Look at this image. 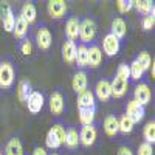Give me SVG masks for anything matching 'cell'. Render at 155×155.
I'll return each instance as SVG.
<instances>
[{
    "mask_svg": "<svg viewBox=\"0 0 155 155\" xmlns=\"http://www.w3.org/2000/svg\"><path fill=\"white\" fill-rule=\"evenodd\" d=\"M135 61L140 64V67L143 68V71H147L152 65V58H150V54L147 53V51H140L138 56L135 58Z\"/></svg>",
    "mask_w": 155,
    "mask_h": 155,
    "instance_id": "d6a6232c",
    "label": "cell"
},
{
    "mask_svg": "<svg viewBox=\"0 0 155 155\" xmlns=\"http://www.w3.org/2000/svg\"><path fill=\"white\" fill-rule=\"evenodd\" d=\"M99 101L102 102H107L110 98H112V87H110V81L109 79H99L96 82V87H95V93H93Z\"/></svg>",
    "mask_w": 155,
    "mask_h": 155,
    "instance_id": "9a60e30c",
    "label": "cell"
},
{
    "mask_svg": "<svg viewBox=\"0 0 155 155\" xmlns=\"http://www.w3.org/2000/svg\"><path fill=\"white\" fill-rule=\"evenodd\" d=\"M64 138H65V126L62 123H56L47 132L45 144L48 149H59L61 146H64Z\"/></svg>",
    "mask_w": 155,
    "mask_h": 155,
    "instance_id": "3957f363",
    "label": "cell"
},
{
    "mask_svg": "<svg viewBox=\"0 0 155 155\" xmlns=\"http://www.w3.org/2000/svg\"><path fill=\"white\" fill-rule=\"evenodd\" d=\"M134 8H137L138 14L141 16H149V14H155L153 9V2H149V0H141V2H134Z\"/></svg>",
    "mask_w": 155,
    "mask_h": 155,
    "instance_id": "f1b7e54d",
    "label": "cell"
},
{
    "mask_svg": "<svg viewBox=\"0 0 155 155\" xmlns=\"http://www.w3.org/2000/svg\"><path fill=\"white\" fill-rule=\"evenodd\" d=\"M78 109H90V107H96V102H95V95L92 90H84L82 93L78 95Z\"/></svg>",
    "mask_w": 155,
    "mask_h": 155,
    "instance_id": "ffe728a7",
    "label": "cell"
},
{
    "mask_svg": "<svg viewBox=\"0 0 155 155\" xmlns=\"http://www.w3.org/2000/svg\"><path fill=\"white\" fill-rule=\"evenodd\" d=\"M25 104H27V109L30 113H33V115L41 113V110L44 109V104H45L44 93H41L39 90H33V93L30 95V98L27 99Z\"/></svg>",
    "mask_w": 155,
    "mask_h": 155,
    "instance_id": "5bb4252c",
    "label": "cell"
},
{
    "mask_svg": "<svg viewBox=\"0 0 155 155\" xmlns=\"http://www.w3.org/2000/svg\"><path fill=\"white\" fill-rule=\"evenodd\" d=\"M28 30H30V25L25 22L20 16L16 17V23H14V30H12V34L17 41H22L28 36Z\"/></svg>",
    "mask_w": 155,
    "mask_h": 155,
    "instance_id": "cb8c5ba5",
    "label": "cell"
},
{
    "mask_svg": "<svg viewBox=\"0 0 155 155\" xmlns=\"http://www.w3.org/2000/svg\"><path fill=\"white\" fill-rule=\"evenodd\" d=\"M126 115L134 121V124H138V123H141V121L144 120V116H146V107L138 104L137 101L130 99V101H127V104H126Z\"/></svg>",
    "mask_w": 155,
    "mask_h": 155,
    "instance_id": "ba28073f",
    "label": "cell"
},
{
    "mask_svg": "<svg viewBox=\"0 0 155 155\" xmlns=\"http://www.w3.org/2000/svg\"><path fill=\"white\" fill-rule=\"evenodd\" d=\"M129 65L126 62H121L118 68H116V73L113 76V79L110 82L112 87V96L113 98H123L127 93V85H129Z\"/></svg>",
    "mask_w": 155,
    "mask_h": 155,
    "instance_id": "6da1fadb",
    "label": "cell"
},
{
    "mask_svg": "<svg viewBox=\"0 0 155 155\" xmlns=\"http://www.w3.org/2000/svg\"><path fill=\"white\" fill-rule=\"evenodd\" d=\"M33 155H48V152H47L45 147H36L33 150Z\"/></svg>",
    "mask_w": 155,
    "mask_h": 155,
    "instance_id": "f35d334b",
    "label": "cell"
},
{
    "mask_svg": "<svg viewBox=\"0 0 155 155\" xmlns=\"http://www.w3.org/2000/svg\"><path fill=\"white\" fill-rule=\"evenodd\" d=\"M0 155H5V153H3V150H2V149H0Z\"/></svg>",
    "mask_w": 155,
    "mask_h": 155,
    "instance_id": "60d3db41",
    "label": "cell"
},
{
    "mask_svg": "<svg viewBox=\"0 0 155 155\" xmlns=\"http://www.w3.org/2000/svg\"><path fill=\"white\" fill-rule=\"evenodd\" d=\"M137 155H153V146L146 143V141H143V143L138 146Z\"/></svg>",
    "mask_w": 155,
    "mask_h": 155,
    "instance_id": "8d00e7d4",
    "label": "cell"
},
{
    "mask_svg": "<svg viewBox=\"0 0 155 155\" xmlns=\"http://www.w3.org/2000/svg\"><path fill=\"white\" fill-rule=\"evenodd\" d=\"M143 74H144L143 68H141V67H140V64L134 59L132 64L129 65V79L134 81V82H140V81H141V78H143Z\"/></svg>",
    "mask_w": 155,
    "mask_h": 155,
    "instance_id": "f546056e",
    "label": "cell"
},
{
    "mask_svg": "<svg viewBox=\"0 0 155 155\" xmlns=\"http://www.w3.org/2000/svg\"><path fill=\"white\" fill-rule=\"evenodd\" d=\"M118 126H120V132H121V134H132L134 129H135L134 121L129 118L126 113L121 115L120 118H118Z\"/></svg>",
    "mask_w": 155,
    "mask_h": 155,
    "instance_id": "4dcf8cb0",
    "label": "cell"
},
{
    "mask_svg": "<svg viewBox=\"0 0 155 155\" xmlns=\"http://www.w3.org/2000/svg\"><path fill=\"white\" fill-rule=\"evenodd\" d=\"M33 93V85L28 79H22L17 85V98L20 102H27L30 95Z\"/></svg>",
    "mask_w": 155,
    "mask_h": 155,
    "instance_id": "484cf974",
    "label": "cell"
},
{
    "mask_svg": "<svg viewBox=\"0 0 155 155\" xmlns=\"http://www.w3.org/2000/svg\"><path fill=\"white\" fill-rule=\"evenodd\" d=\"M102 51H104V54H107L109 58H113L120 53L121 50V41H118L113 34L107 33L104 37H102Z\"/></svg>",
    "mask_w": 155,
    "mask_h": 155,
    "instance_id": "8fae6325",
    "label": "cell"
},
{
    "mask_svg": "<svg viewBox=\"0 0 155 155\" xmlns=\"http://www.w3.org/2000/svg\"><path fill=\"white\" fill-rule=\"evenodd\" d=\"M48 106H50V112L54 116H61L64 113V110H65V98H64V93L61 90H54L50 95Z\"/></svg>",
    "mask_w": 155,
    "mask_h": 155,
    "instance_id": "30bf717a",
    "label": "cell"
},
{
    "mask_svg": "<svg viewBox=\"0 0 155 155\" xmlns=\"http://www.w3.org/2000/svg\"><path fill=\"white\" fill-rule=\"evenodd\" d=\"M143 137H144L146 143H149V144L153 146V143H155V121H153V120H150V121L144 126V129H143Z\"/></svg>",
    "mask_w": 155,
    "mask_h": 155,
    "instance_id": "1f68e13d",
    "label": "cell"
},
{
    "mask_svg": "<svg viewBox=\"0 0 155 155\" xmlns=\"http://www.w3.org/2000/svg\"><path fill=\"white\" fill-rule=\"evenodd\" d=\"M152 99V90L149 87L147 82L144 81H140V84H137L135 90H134V101H137L138 104L141 106H147Z\"/></svg>",
    "mask_w": 155,
    "mask_h": 155,
    "instance_id": "9c48e42d",
    "label": "cell"
},
{
    "mask_svg": "<svg viewBox=\"0 0 155 155\" xmlns=\"http://www.w3.org/2000/svg\"><path fill=\"white\" fill-rule=\"evenodd\" d=\"M102 127H104V132L107 137H115L120 134V126H118V116L109 113L104 121H102Z\"/></svg>",
    "mask_w": 155,
    "mask_h": 155,
    "instance_id": "ac0fdd59",
    "label": "cell"
},
{
    "mask_svg": "<svg viewBox=\"0 0 155 155\" xmlns=\"http://www.w3.org/2000/svg\"><path fill=\"white\" fill-rule=\"evenodd\" d=\"M48 155H59L58 152H51V153H48Z\"/></svg>",
    "mask_w": 155,
    "mask_h": 155,
    "instance_id": "ab89813d",
    "label": "cell"
},
{
    "mask_svg": "<svg viewBox=\"0 0 155 155\" xmlns=\"http://www.w3.org/2000/svg\"><path fill=\"white\" fill-rule=\"evenodd\" d=\"M116 155H135V153L129 146H121L118 149V152H116Z\"/></svg>",
    "mask_w": 155,
    "mask_h": 155,
    "instance_id": "74e56055",
    "label": "cell"
},
{
    "mask_svg": "<svg viewBox=\"0 0 155 155\" xmlns=\"http://www.w3.org/2000/svg\"><path fill=\"white\" fill-rule=\"evenodd\" d=\"M36 44H37L39 50H42V51H48L53 47V34H51V30L47 23H41L37 27Z\"/></svg>",
    "mask_w": 155,
    "mask_h": 155,
    "instance_id": "5b68a950",
    "label": "cell"
},
{
    "mask_svg": "<svg viewBox=\"0 0 155 155\" xmlns=\"http://www.w3.org/2000/svg\"><path fill=\"white\" fill-rule=\"evenodd\" d=\"M87 85H88V76H87V71L85 70H78L74 74H73V79H71V88L74 90L76 95L82 93L84 90H87Z\"/></svg>",
    "mask_w": 155,
    "mask_h": 155,
    "instance_id": "e0dca14e",
    "label": "cell"
},
{
    "mask_svg": "<svg viewBox=\"0 0 155 155\" xmlns=\"http://www.w3.org/2000/svg\"><path fill=\"white\" fill-rule=\"evenodd\" d=\"M95 115H96V107L90 109H79V123L82 126H88L95 123Z\"/></svg>",
    "mask_w": 155,
    "mask_h": 155,
    "instance_id": "83f0119b",
    "label": "cell"
},
{
    "mask_svg": "<svg viewBox=\"0 0 155 155\" xmlns=\"http://www.w3.org/2000/svg\"><path fill=\"white\" fill-rule=\"evenodd\" d=\"M64 144L67 149H76L79 146V132L76 127L65 129V138H64Z\"/></svg>",
    "mask_w": 155,
    "mask_h": 155,
    "instance_id": "7402d4cb",
    "label": "cell"
},
{
    "mask_svg": "<svg viewBox=\"0 0 155 155\" xmlns=\"http://www.w3.org/2000/svg\"><path fill=\"white\" fill-rule=\"evenodd\" d=\"M79 25H81V19L78 16H71L67 19L65 22V37L67 41L74 42L79 37Z\"/></svg>",
    "mask_w": 155,
    "mask_h": 155,
    "instance_id": "2e32d148",
    "label": "cell"
},
{
    "mask_svg": "<svg viewBox=\"0 0 155 155\" xmlns=\"http://www.w3.org/2000/svg\"><path fill=\"white\" fill-rule=\"evenodd\" d=\"M17 50L20 51L23 56H30V54H33V42L30 41V37H25V39H22V41H19V44H17Z\"/></svg>",
    "mask_w": 155,
    "mask_h": 155,
    "instance_id": "836d02e7",
    "label": "cell"
},
{
    "mask_svg": "<svg viewBox=\"0 0 155 155\" xmlns=\"http://www.w3.org/2000/svg\"><path fill=\"white\" fill-rule=\"evenodd\" d=\"M87 56H88V59H87V67L88 68L95 70L102 64V50L96 42L90 44L87 47Z\"/></svg>",
    "mask_w": 155,
    "mask_h": 155,
    "instance_id": "4fadbf2b",
    "label": "cell"
},
{
    "mask_svg": "<svg viewBox=\"0 0 155 155\" xmlns=\"http://www.w3.org/2000/svg\"><path fill=\"white\" fill-rule=\"evenodd\" d=\"M25 22H27L28 25L34 23L36 22V17H37V9L34 6V3L31 2H27V3H23L22 9H20V14H19Z\"/></svg>",
    "mask_w": 155,
    "mask_h": 155,
    "instance_id": "44dd1931",
    "label": "cell"
},
{
    "mask_svg": "<svg viewBox=\"0 0 155 155\" xmlns=\"http://www.w3.org/2000/svg\"><path fill=\"white\" fill-rule=\"evenodd\" d=\"M5 155H23V146L22 141L17 137H12L6 141V146L3 150Z\"/></svg>",
    "mask_w": 155,
    "mask_h": 155,
    "instance_id": "603a6c76",
    "label": "cell"
},
{
    "mask_svg": "<svg viewBox=\"0 0 155 155\" xmlns=\"http://www.w3.org/2000/svg\"><path fill=\"white\" fill-rule=\"evenodd\" d=\"M0 19L3 22V28L6 33H12L16 23V16L8 2H0Z\"/></svg>",
    "mask_w": 155,
    "mask_h": 155,
    "instance_id": "52a82bcc",
    "label": "cell"
},
{
    "mask_svg": "<svg viewBox=\"0 0 155 155\" xmlns=\"http://www.w3.org/2000/svg\"><path fill=\"white\" fill-rule=\"evenodd\" d=\"M116 8H118L121 14H126V12H129L134 8V0H118L116 2Z\"/></svg>",
    "mask_w": 155,
    "mask_h": 155,
    "instance_id": "e575fe53",
    "label": "cell"
},
{
    "mask_svg": "<svg viewBox=\"0 0 155 155\" xmlns=\"http://www.w3.org/2000/svg\"><path fill=\"white\" fill-rule=\"evenodd\" d=\"M47 11L53 20H61L67 14V3L64 0H50L47 3Z\"/></svg>",
    "mask_w": 155,
    "mask_h": 155,
    "instance_id": "7c38bea8",
    "label": "cell"
},
{
    "mask_svg": "<svg viewBox=\"0 0 155 155\" xmlns=\"http://www.w3.org/2000/svg\"><path fill=\"white\" fill-rule=\"evenodd\" d=\"M141 25H143V30L144 31H150L155 25V14H149V16H144L143 20H141Z\"/></svg>",
    "mask_w": 155,
    "mask_h": 155,
    "instance_id": "d590c367",
    "label": "cell"
},
{
    "mask_svg": "<svg viewBox=\"0 0 155 155\" xmlns=\"http://www.w3.org/2000/svg\"><path fill=\"white\" fill-rule=\"evenodd\" d=\"M127 33V23L123 17H115L112 20V27H110V34H113L118 41H123Z\"/></svg>",
    "mask_w": 155,
    "mask_h": 155,
    "instance_id": "d6986e66",
    "label": "cell"
},
{
    "mask_svg": "<svg viewBox=\"0 0 155 155\" xmlns=\"http://www.w3.org/2000/svg\"><path fill=\"white\" fill-rule=\"evenodd\" d=\"M16 82V65L11 58H3L0 61V88H11Z\"/></svg>",
    "mask_w": 155,
    "mask_h": 155,
    "instance_id": "7a4b0ae2",
    "label": "cell"
},
{
    "mask_svg": "<svg viewBox=\"0 0 155 155\" xmlns=\"http://www.w3.org/2000/svg\"><path fill=\"white\" fill-rule=\"evenodd\" d=\"M96 33H98V25H96L95 19L85 17V19L81 20V25H79V41H81V44H84V45L93 44Z\"/></svg>",
    "mask_w": 155,
    "mask_h": 155,
    "instance_id": "277c9868",
    "label": "cell"
},
{
    "mask_svg": "<svg viewBox=\"0 0 155 155\" xmlns=\"http://www.w3.org/2000/svg\"><path fill=\"white\" fill-rule=\"evenodd\" d=\"M87 45L84 44H79V45H76V58H74V64L78 65V68L79 70H84L87 68Z\"/></svg>",
    "mask_w": 155,
    "mask_h": 155,
    "instance_id": "4316f807",
    "label": "cell"
},
{
    "mask_svg": "<svg viewBox=\"0 0 155 155\" xmlns=\"http://www.w3.org/2000/svg\"><path fill=\"white\" fill-rule=\"evenodd\" d=\"M78 132H79V144H82L84 147H90L95 144V141L98 138V127L95 123L88 126H82Z\"/></svg>",
    "mask_w": 155,
    "mask_h": 155,
    "instance_id": "8992f818",
    "label": "cell"
},
{
    "mask_svg": "<svg viewBox=\"0 0 155 155\" xmlns=\"http://www.w3.org/2000/svg\"><path fill=\"white\" fill-rule=\"evenodd\" d=\"M74 58H76V42L65 41L62 45V59L71 65V64H74Z\"/></svg>",
    "mask_w": 155,
    "mask_h": 155,
    "instance_id": "d4e9b609",
    "label": "cell"
}]
</instances>
